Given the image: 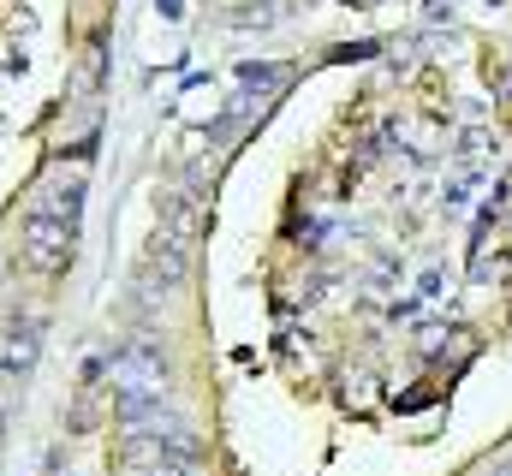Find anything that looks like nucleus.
I'll list each match as a JSON object with an SVG mask.
<instances>
[{
  "label": "nucleus",
  "instance_id": "obj_1",
  "mask_svg": "<svg viewBox=\"0 0 512 476\" xmlns=\"http://www.w3.org/2000/svg\"><path fill=\"white\" fill-rule=\"evenodd\" d=\"M108 387H114V405H120V423L167 405V387H173V369L155 346H126V352L108 363Z\"/></svg>",
  "mask_w": 512,
  "mask_h": 476
},
{
  "label": "nucleus",
  "instance_id": "obj_2",
  "mask_svg": "<svg viewBox=\"0 0 512 476\" xmlns=\"http://www.w3.org/2000/svg\"><path fill=\"white\" fill-rule=\"evenodd\" d=\"M185 268H191V244L155 227V238H149V256H143V268H137V298H143V304L173 298V292L185 286Z\"/></svg>",
  "mask_w": 512,
  "mask_h": 476
},
{
  "label": "nucleus",
  "instance_id": "obj_3",
  "mask_svg": "<svg viewBox=\"0 0 512 476\" xmlns=\"http://www.w3.org/2000/svg\"><path fill=\"white\" fill-rule=\"evenodd\" d=\"M18 250H24V262L36 274H66L72 268V250H78V227H66L54 215H24Z\"/></svg>",
  "mask_w": 512,
  "mask_h": 476
},
{
  "label": "nucleus",
  "instance_id": "obj_4",
  "mask_svg": "<svg viewBox=\"0 0 512 476\" xmlns=\"http://www.w3.org/2000/svg\"><path fill=\"white\" fill-rule=\"evenodd\" d=\"M78 209H84V167H60L42 191H36V203H30V215H54V221H66V227H78Z\"/></svg>",
  "mask_w": 512,
  "mask_h": 476
},
{
  "label": "nucleus",
  "instance_id": "obj_5",
  "mask_svg": "<svg viewBox=\"0 0 512 476\" xmlns=\"http://www.w3.org/2000/svg\"><path fill=\"white\" fill-rule=\"evenodd\" d=\"M36 352H42V328L36 322H12L0 334V375H30Z\"/></svg>",
  "mask_w": 512,
  "mask_h": 476
},
{
  "label": "nucleus",
  "instance_id": "obj_6",
  "mask_svg": "<svg viewBox=\"0 0 512 476\" xmlns=\"http://www.w3.org/2000/svg\"><path fill=\"white\" fill-rule=\"evenodd\" d=\"M155 221H161V233H173V238H185V244H197V203L185 197V191H161L155 197Z\"/></svg>",
  "mask_w": 512,
  "mask_h": 476
},
{
  "label": "nucleus",
  "instance_id": "obj_7",
  "mask_svg": "<svg viewBox=\"0 0 512 476\" xmlns=\"http://www.w3.org/2000/svg\"><path fill=\"white\" fill-rule=\"evenodd\" d=\"M149 476H197V465H149Z\"/></svg>",
  "mask_w": 512,
  "mask_h": 476
},
{
  "label": "nucleus",
  "instance_id": "obj_8",
  "mask_svg": "<svg viewBox=\"0 0 512 476\" xmlns=\"http://www.w3.org/2000/svg\"><path fill=\"white\" fill-rule=\"evenodd\" d=\"M495 476H512V465H501V471H495Z\"/></svg>",
  "mask_w": 512,
  "mask_h": 476
}]
</instances>
